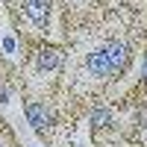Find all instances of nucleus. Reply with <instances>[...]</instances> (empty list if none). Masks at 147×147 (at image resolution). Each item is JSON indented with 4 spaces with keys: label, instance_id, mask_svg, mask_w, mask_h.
I'll return each mask as SVG.
<instances>
[{
    "label": "nucleus",
    "instance_id": "20e7f679",
    "mask_svg": "<svg viewBox=\"0 0 147 147\" xmlns=\"http://www.w3.org/2000/svg\"><path fill=\"white\" fill-rule=\"evenodd\" d=\"M27 15L35 24H44L47 21V0H27Z\"/></svg>",
    "mask_w": 147,
    "mask_h": 147
},
{
    "label": "nucleus",
    "instance_id": "f257e3e1",
    "mask_svg": "<svg viewBox=\"0 0 147 147\" xmlns=\"http://www.w3.org/2000/svg\"><path fill=\"white\" fill-rule=\"evenodd\" d=\"M103 53H106V59H109V68H112V74L124 71L127 62H129V47H127L124 41H112V44H106Z\"/></svg>",
    "mask_w": 147,
    "mask_h": 147
},
{
    "label": "nucleus",
    "instance_id": "0eeeda50",
    "mask_svg": "<svg viewBox=\"0 0 147 147\" xmlns=\"http://www.w3.org/2000/svg\"><path fill=\"white\" fill-rule=\"evenodd\" d=\"M144 77H147V59H144Z\"/></svg>",
    "mask_w": 147,
    "mask_h": 147
},
{
    "label": "nucleus",
    "instance_id": "f03ea898",
    "mask_svg": "<svg viewBox=\"0 0 147 147\" xmlns=\"http://www.w3.org/2000/svg\"><path fill=\"white\" fill-rule=\"evenodd\" d=\"M24 112H27V118H30V124H32L35 132H44L50 115H47V109H44L41 103H27V106H24Z\"/></svg>",
    "mask_w": 147,
    "mask_h": 147
},
{
    "label": "nucleus",
    "instance_id": "7ed1b4c3",
    "mask_svg": "<svg viewBox=\"0 0 147 147\" xmlns=\"http://www.w3.org/2000/svg\"><path fill=\"white\" fill-rule=\"evenodd\" d=\"M88 71L94 74V77H112V68H109V59H106L103 50L88 53Z\"/></svg>",
    "mask_w": 147,
    "mask_h": 147
},
{
    "label": "nucleus",
    "instance_id": "423d86ee",
    "mask_svg": "<svg viewBox=\"0 0 147 147\" xmlns=\"http://www.w3.org/2000/svg\"><path fill=\"white\" fill-rule=\"evenodd\" d=\"M112 124V112L109 109H94L91 112V127H109Z\"/></svg>",
    "mask_w": 147,
    "mask_h": 147
},
{
    "label": "nucleus",
    "instance_id": "39448f33",
    "mask_svg": "<svg viewBox=\"0 0 147 147\" xmlns=\"http://www.w3.org/2000/svg\"><path fill=\"white\" fill-rule=\"evenodd\" d=\"M59 62H62L59 50H41V56H38V68H56Z\"/></svg>",
    "mask_w": 147,
    "mask_h": 147
}]
</instances>
